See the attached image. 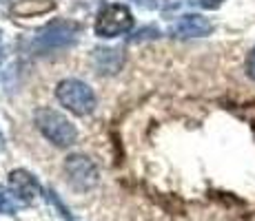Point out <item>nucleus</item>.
<instances>
[{"label": "nucleus", "mask_w": 255, "mask_h": 221, "mask_svg": "<svg viewBox=\"0 0 255 221\" xmlns=\"http://www.w3.org/2000/svg\"><path fill=\"white\" fill-rule=\"evenodd\" d=\"M36 126L51 144L56 146H71L78 140V131L67 115L56 109H38L36 111Z\"/></svg>", "instance_id": "f257e3e1"}, {"label": "nucleus", "mask_w": 255, "mask_h": 221, "mask_svg": "<svg viewBox=\"0 0 255 221\" xmlns=\"http://www.w3.org/2000/svg\"><path fill=\"white\" fill-rule=\"evenodd\" d=\"M56 95L60 100V104L67 106L76 115H89L96 109V93H93V88L87 82L76 80V77L62 80L56 88Z\"/></svg>", "instance_id": "f03ea898"}, {"label": "nucleus", "mask_w": 255, "mask_h": 221, "mask_svg": "<svg viewBox=\"0 0 255 221\" xmlns=\"http://www.w3.org/2000/svg\"><path fill=\"white\" fill-rule=\"evenodd\" d=\"M133 27V13L129 11L127 4H107L105 9H100L96 18V36L100 38H116V36H122L127 33L129 29Z\"/></svg>", "instance_id": "7ed1b4c3"}, {"label": "nucleus", "mask_w": 255, "mask_h": 221, "mask_svg": "<svg viewBox=\"0 0 255 221\" xmlns=\"http://www.w3.org/2000/svg\"><path fill=\"white\" fill-rule=\"evenodd\" d=\"M82 27L73 20H53L45 29H40L36 36V44L42 51H51V49H65L73 44L80 36Z\"/></svg>", "instance_id": "20e7f679"}, {"label": "nucleus", "mask_w": 255, "mask_h": 221, "mask_svg": "<svg viewBox=\"0 0 255 221\" xmlns=\"http://www.w3.org/2000/svg\"><path fill=\"white\" fill-rule=\"evenodd\" d=\"M65 170L69 177V184L76 190H91L98 184V166L87 155H69L65 161Z\"/></svg>", "instance_id": "39448f33"}, {"label": "nucleus", "mask_w": 255, "mask_h": 221, "mask_svg": "<svg viewBox=\"0 0 255 221\" xmlns=\"http://www.w3.org/2000/svg\"><path fill=\"white\" fill-rule=\"evenodd\" d=\"M213 31V24L209 18L200 16V13H184L171 24L169 33L175 38H202Z\"/></svg>", "instance_id": "423d86ee"}, {"label": "nucleus", "mask_w": 255, "mask_h": 221, "mask_svg": "<svg viewBox=\"0 0 255 221\" xmlns=\"http://www.w3.org/2000/svg\"><path fill=\"white\" fill-rule=\"evenodd\" d=\"M9 186H11V190L20 197L24 206H29L40 195V184H38V179L24 168H16L9 173Z\"/></svg>", "instance_id": "0eeeda50"}, {"label": "nucleus", "mask_w": 255, "mask_h": 221, "mask_svg": "<svg viewBox=\"0 0 255 221\" xmlns=\"http://www.w3.org/2000/svg\"><path fill=\"white\" fill-rule=\"evenodd\" d=\"M56 2L53 0H20L18 4L11 7V13L18 18H29V16H45V13L53 11Z\"/></svg>", "instance_id": "6e6552de"}, {"label": "nucleus", "mask_w": 255, "mask_h": 221, "mask_svg": "<svg viewBox=\"0 0 255 221\" xmlns=\"http://www.w3.org/2000/svg\"><path fill=\"white\" fill-rule=\"evenodd\" d=\"M93 65L98 73H116L122 67V51L118 49H98L93 53Z\"/></svg>", "instance_id": "1a4fd4ad"}, {"label": "nucleus", "mask_w": 255, "mask_h": 221, "mask_svg": "<svg viewBox=\"0 0 255 221\" xmlns=\"http://www.w3.org/2000/svg\"><path fill=\"white\" fill-rule=\"evenodd\" d=\"M20 208H24L20 197L11 188L0 186V215H16Z\"/></svg>", "instance_id": "9d476101"}, {"label": "nucleus", "mask_w": 255, "mask_h": 221, "mask_svg": "<svg viewBox=\"0 0 255 221\" xmlns=\"http://www.w3.org/2000/svg\"><path fill=\"white\" fill-rule=\"evenodd\" d=\"M247 73L251 80H255V49L249 53V60H247Z\"/></svg>", "instance_id": "9b49d317"}, {"label": "nucleus", "mask_w": 255, "mask_h": 221, "mask_svg": "<svg viewBox=\"0 0 255 221\" xmlns=\"http://www.w3.org/2000/svg\"><path fill=\"white\" fill-rule=\"evenodd\" d=\"M198 2H200V4H202V7H204V9H218V7H220V4H222V2H224V0H198Z\"/></svg>", "instance_id": "f8f14e48"}, {"label": "nucleus", "mask_w": 255, "mask_h": 221, "mask_svg": "<svg viewBox=\"0 0 255 221\" xmlns=\"http://www.w3.org/2000/svg\"><path fill=\"white\" fill-rule=\"evenodd\" d=\"M4 148V140H2V135H0V150Z\"/></svg>", "instance_id": "ddd939ff"}, {"label": "nucleus", "mask_w": 255, "mask_h": 221, "mask_svg": "<svg viewBox=\"0 0 255 221\" xmlns=\"http://www.w3.org/2000/svg\"><path fill=\"white\" fill-rule=\"evenodd\" d=\"M0 62H2V44H0Z\"/></svg>", "instance_id": "4468645a"}]
</instances>
